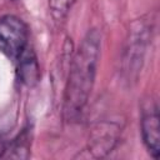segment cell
<instances>
[{"instance_id": "1", "label": "cell", "mask_w": 160, "mask_h": 160, "mask_svg": "<svg viewBox=\"0 0 160 160\" xmlns=\"http://www.w3.org/2000/svg\"><path fill=\"white\" fill-rule=\"evenodd\" d=\"M100 51L101 35L96 29H90L70 62L62 99V114L66 120L78 119L89 101L95 84Z\"/></svg>"}, {"instance_id": "2", "label": "cell", "mask_w": 160, "mask_h": 160, "mask_svg": "<svg viewBox=\"0 0 160 160\" xmlns=\"http://www.w3.org/2000/svg\"><path fill=\"white\" fill-rule=\"evenodd\" d=\"M151 34L152 24L148 19L135 20L130 26L121 58V72L128 82L135 81L141 71Z\"/></svg>"}, {"instance_id": "3", "label": "cell", "mask_w": 160, "mask_h": 160, "mask_svg": "<svg viewBox=\"0 0 160 160\" xmlns=\"http://www.w3.org/2000/svg\"><path fill=\"white\" fill-rule=\"evenodd\" d=\"M29 30L26 24L15 15L0 18V52L18 60L28 48Z\"/></svg>"}, {"instance_id": "4", "label": "cell", "mask_w": 160, "mask_h": 160, "mask_svg": "<svg viewBox=\"0 0 160 160\" xmlns=\"http://www.w3.org/2000/svg\"><path fill=\"white\" fill-rule=\"evenodd\" d=\"M121 132V125L116 121H100L98 122L90 135V140L86 148L76 155V158L99 159L108 155L116 145L119 135Z\"/></svg>"}, {"instance_id": "5", "label": "cell", "mask_w": 160, "mask_h": 160, "mask_svg": "<svg viewBox=\"0 0 160 160\" xmlns=\"http://www.w3.org/2000/svg\"><path fill=\"white\" fill-rule=\"evenodd\" d=\"M141 136L148 152L152 159H159L160 156V116L159 108L155 100L150 99L146 101L141 110L140 119Z\"/></svg>"}, {"instance_id": "6", "label": "cell", "mask_w": 160, "mask_h": 160, "mask_svg": "<svg viewBox=\"0 0 160 160\" xmlns=\"http://www.w3.org/2000/svg\"><path fill=\"white\" fill-rule=\"evenodd\" d=\"M16 61H18L19 81H21L26 86H34L40 78L39 64L34 50L28 46Z\"/></svg>"}, {"instance_id": "7", "label": "cell", "mask_w": 160, "mask_h": 160, "mask_svg": "<svg viewBox=\"0 0 160 160\" xmlns=\"http://www.w3.org/2000/svg\"><path fill=\"white\" fill-rule=\"evenodd\" d=\"M30 142L31 135L29 132V129H24V131L19 134L16 139H14L10 146L5 148V151H9V158H28Z\"/></svg>"}, {"instance_id": "8", "label": "cell", "mask_w": 160, "mask_h": 160, "mask_svg": "<svg viewBox=\"0 0 160 160\" xmlns=\"http://www.w3.org/2000/svg\"><path fill=\"white\" fill-rule=\"evenodd\" d=\"M75 2L76 0H49V9L51 16L56 21L64 20Z\"/></svg>"}]
</instances>
